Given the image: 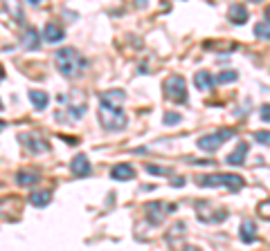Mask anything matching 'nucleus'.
Segmentation results:
<instances>
[{
  "label": "nucleus",
  "instance_id": "18",
  "mask_svg": "<svg viewBox=\"0 0 270 251\" xmlns=\"http://www.w3.org/2000/svg\"><path fill=\"white\" fill-rule=\"evenodd\" d=\"M23 47L25 50H39V34H36L34 27H27L23 34Z\"/></svg>",
  "mask_w": 270,
  "mask_h": 251
},
{
  "label": "nucleus",
  "instance_id": "24",
  "mask_svg": "<svg viewBox=\"0 0 270 251\" xmlns=\"http://www.w3.org/2000/svg\"><path fill=\"white\" fill-rule=\"evenodd\" d=\"M162 121H164V126H176V123L183 121V114H178V112H167Z\"/></svg>",
  "mask_w": 270,
  "mask_h": 251
},
{
  "label": "nucleus",
  "instance_id": "26",
  "mask_svg": "<svg viewBox=\"0 0 270 251\" xmlns=\"http://www.w3.org/2000/svg\"><path fill=\"white\" fill-rule=\"evenodd\" d=\"M147 171L151 175H171V169H162V166H155V164H147Z\"/></svg>",
  "mask_w": 270,
  "mask_h": 251
},
{
  "label": "nucleus",
  "instance_id": "14",
  "mask_svg": "<svg viewBox=\"0 0 270 251\" xmlns=\"http://www.w3.org/2000/svg\"><path fill=\"white\" fill-rule=\"evenodd\" d=\"M194 83L198 90H212V88H214V76H212L207 70H198L194 76Z\"/></svg>",
  "mask_w": 270,
  "mask_h": 251
},
{
  "label": "nucleus",
  "instance_id": "4",
  "mask_svg": "<svg viewBox=\"0 0 270 251\" xmlns=\"http://www.w3.org/2000/svg\"><path fill=\"white\" fill-rule=\"evenodd\" d=\"M162 90H164V97L174 103H187V83L180 74H174L169 76L167 81L162 83Z\"/></svg>",
  "mask_w": 270,
  "mask_h": 251
},
{
  "label": "nucleus",
  "instance_id": "20",
  "mask_svg": "<svg viewBox=\"0 0 270 251\" xmlns=\"http://www.w3.org/2000/svg\"><path fill=\"white\" fill-rule=\"evenodd\" d=\"M50 200H52L50 191H36L29 195V204H34V206H45V204H50Z\"/></svg>",
  "mask_w": 270,
  "mask_h": 251
},
{
  "label": "nucleus",
  "instance_id": "6",
  "mask_svg": "<svg viewBox=\"0 0 270 251\" xmlns=\"http://www.w3.org/2000/svg\"><path fill=\"white\" fill-rule=\"evenodd\" d=\"M144 211H147V218L151 224H162L164 218H167V213L176 211V204H167V202H149L147 206H144Z\"/></svg>",
  "mask_w": 270,
  "mask_h": 251
},
{
  "label": "nucleus",
  "instance_id": "16",
  "mask_svg": "<svg viewBox=\"0 0 270 251\" xmlns=\"http://www.w3.org/2000/svg\"><path fill=\"white\" fill-rule=\"evenodd\" d=\"M39 180H41L39 171H18V175H16V182L20 186H32Z\"/></svg>",
  "mask_w": 270,
  "mask_h": 251
},
{
  "label": "nucleus",
  "instance_id": "1",
  "mask_svg": "<svg viewBox=\"0 0 270 251\" xmlns=\"http://www.w3.org/2000/svg\"><path fill=\"white\" fill-rule=\"evenodd\" d=\"M54 63H56V70L68 78L79 76L86 67V59L75 50V47H61V50H56Z\"/></svg>",
  "mask_w": 270,
  "mask_h": 251
},
{
  "label": "nucleus",
  "instance_id": "28",
  "mask_svg": "<svg viewBox=\"0 0 270 251\" xmlns=\"http://www.w3.org/2000/svg\"><path fill=\"white\" fill-rule=\"evenodd\" d=\"M259 213H261L263 218H268V220H270V200H268V202H263L261 206H259Z\"/></svg>",
  "mask_w": 270,
  "mask_h": 251
},
{
  "label": "nucleus",
  "instance_id": "8",
  "mask_svg": "<svg viewBox=\"0 0 270 251\" xmlns=\"http://www.w3.org/2000/svg\"><path fill=\"white\" fill-rule=\"evenodd\" d=\"M63 27L61 25H56V23H48L43 27V38H45V43H59V40H63Z\"/></svg>",
  "mask_w": 270,
  "mask_h": 251
},
{
  "label": "nucleus",
  "instance_id": "25",
  "mask_svg": "<svg viewBox=\"0 0 270 251\" xmlns=\"http://www.w3.org/2000/svg\"><path fill=\"white\" fill-rule=\"evenodd\" d=\"M5 5H7V9H12V12H14V18H16V20H23V12H20V5L16 3V0H7Z\"/></svg>",
  "mask_w": 270,
  "mask_h": 251
},
{
  "label": "nucleus",
  "instance_id": "17",
  "mask_svg": "<svg viewBox=\"0 0 270 251\" xmlns=\"http://www.w3.org/2000/svg\"><path fill=\"white\" fill-rule=\"evenodd\" d=\"M68 103V110H70V114H72V119H81L86 114V103H84V99L81 101H68V99L61 97V103Z\"/></svg>",
  "mask_w": 270,
  "mask_h": 251
},
{
  "label": "nucleus",
  "instance_id": "7",
  "mask_svg": "<svg viewBox=\"0 0 270 251\" xmlns=\"http://www.w3.org/2000/svg\"><path fill=\"white\" fill-rule=\"evenodd\" d=\"M124 99H126V94H124V90H106L99 94V103H106V106H113V108H122Z\"/></svg>",
  "mask_w": 270,
  "mask_h": 251
},
{
  "label": "nucleus",
  "instance_id": "19",
  "mask_svg": "<svg viewBox=\"0 0 270 251\" xmlns=\"http://www.w3.org/2000/svg\"><path fill=\"white\" fill-rule=\"evenodd\" d=\"M29 99H32V103H34L36 110H43L45 106H48V101H50L48 94L41 92V90H29Z\"/></svg>",
  "mask_w": 270,
  "mask_h": 251
},
{
  "label": "nucleus",
  "instance_id": "29",
  "mask_svg": "<svg viewBox=\"0 0 270 251\" xmlns=\"http://www.w3.org/2000/svg\"><path fill=\"white\" fill-rule=\"evenodd\" d=\"M261 119L270 123V106H263V108H261Z\"/></svg>",
  "mask_w": 270,
  "mask_h": 251
},
{
  "label": "nucleus",
  "instance_id": "11",
  "mask_svg": "<svg viewBox=\"0 0 270 251\" xmlns=\"http://www.w3.org/2000/svg\"><path fill=\"white\" fill-rule=\"evenodd\" d=\"M111 177L113 180H119V182H128L135 177V171H133L131 164H117V166H113Z\"/></svg>",
  "mask_w": 270,
  "mask_h": 251
},
{
  "label": "nucleus",
  "instance_id": "15",
  "mask_svg": "<svg viewBox=\"0 0 270 251\" xmlns=\"http://www.w3.org/2000/svg\"><path fill=\"white\" fill-rule=\"evenodd\" d=\"M227 16H230V20L234 25H246L248 23V9L243 7V5H232Z\"/></svg>",
  "mask_w": 270,
  "mask_h": 251
},
{
  "label": "nucleus",
  "instance_id": "30",
  "mask_svg": "<svg viewBox=\"0 0 270 251\" xmlns=\"http://www.w3.org/2000/svg\"><path fill=\"white\" fill-rule=\"evenodd\" d=\"M183 184H185L183 177H176V180H174V186H183Z\"/></svg>",
  "mask_w": 270,
  "mask_h": 251
},
{
  "label": "nucleus",
  "instance_id": "27",
  "mask_svg": "<svg viewBox=\"0 0 270 251\" xmlns=\"http://www.w3.org/2000/svg\"><path fill=\"white\" fill-rule=\"evenodd\" d=\"M254 139H257L259 144L270 146V130H257V133H254Z\"/></svg>",
  "mask_w": 270,
  "mask_h": 251
},
{
  "label": "nucleus",
  "instance_id": "34",
  "mask_svg": "<svg viewBox=\"0 0 270 251\" xmlns=\"http://www.w3.org/2000/svg\"><path fill=\"white\" fill-rule=\"evenodd\" d=\"M5 128V121H0V130H3Z\"/></svg>",
  "mask_w": 270,
  "mask_h": 251
},
{
  "label": "nucleus",
  "instance_id": "3",
  "mask_svg": "<svg viewBox=\"0 0 270 251\" xmlns=\"http://www.w3.org/2000/svg\"><path fill=\"white\" fill-rule=\"evenodd\" d=\"M99 123L108 133L124 130L126 128V114H124L122 108H113V106H106V103H99Z\"/></svg>",
  "mask_w": 270,
  "mask_h": 251
},
{
  "label": "nucleus",
  "instance_id": "2",
  "mask_svg": "<svg viewBox=\"0 0 270 251\" xmlns=\"http://www.w3.org/2000/svg\"><path fill=\"white\" fill-rule=\"evenodd\" d=\"M198 186H225L232 193L243 188V177L234 175V173H216V175H198L196 177Z\"/></svg>",
  "mask_w": 270,
  "mask_h": 251
},
{
  "label": "nucleus",
  "instance_id": "32",
  "mask_svg": "<svg viewBox=\"0 0 270 251\" xmlns=\"http://www.w3.org/2000/svg\"><path fill=\"white\" fill-rule=\"evenodd\" d=\"M3 76H5V70H3V65H0V81H3Z\"/></svg>",
  "mask_w": 270,
  "mask_h": 251
},
{
  "label": "nucleus",
  "instance_id": "9",
  "mask_svg": "<svg viewBox=\"0 0 270 251\" xmlns=\"http://www.w3.org/2000/svg\"><path fill=\"white\" fill-rule=\"evenodd\" d=\"M241 240L243 244H252L254 240H257V222L254 220H243L241 222Z\"/></svg>",
  "mask_w": 270,
  "mask_h": 251
},
{
  "label": "nucleus",
  "instance_id": "12",
  "mask_svg": "<svg viewBox=\"0 0 270 251\" xmlns=\"http://www.w3.org/2000/svg\"><path fill=\"white\" fill-rule=\"evenodd\" d=\"M72 173H75L77 177H86L88 173H90V161H88L86 155H77L75 159H72Z\"/></svg>",
  "mask_w": 270,
  "mask_h": 251
},
{
  "label": "nucleus",
  "instance_id": "36",
  "mask_svg": "<svg viewBox=\"0 0 270 251\" xmlns=\"http://www.w3.org/2000/svg\"><path fill=\"white\" fill-rule=\"evenodd\" d=\"M252 3H259V0H252Z\"/></svg>",
  "mask_w": 270,
  "mask_h": 251
},
{
  "label": "nucleus",
  "instance_id": "31",
  "mask_svg": "<svg viewBox=\"0 0 270 251\" xmlns=\"http://www.w3.org/2000/svg\"><path fill=\"white\" fill-rule=\"evenodd\" d=\"M266 20H268V23H270V5H268V7H266Z\"/></svg>",
  "mask_w": 270,
  "mask_h": 251
},
{
  "label": "nucleus",
  "instance_id": "13",
  "mask_svg": "<svg viewBox=\"0 0 270 251\" xmlns=\"http://www.w3.org/2000/svg\"><path fill=\"white\" fill-rule=\"evenodd\" d=\"M246 155H248V144H246V141H241V144H239L237 148L227 155L225 161H227V164H232V166H241L243 161H246Z\"/></svg>",
  "mask_w": 270,
  "mask_h": 251
},
{
  "label": "nucleus",
  "instance_id": "23",
  "mask_svg": "<svg viewBox=\"0 0 270 251\" xmlns=\"http://www.w3.org/2000/svg\"><path fill=\"white\" fill-rule=\"evenodd\" d=\"M183 229H185V222H176V224H174V229H171L174 233H169V235H167V240H171V242H174L176 238H183V235H185Z\"/></svg>",
  "mask_w": 270,
  "mask_h": 251
},
{
  "label": "nucleus",
  "instance_id": "22",
  "mask_svg": "<svg viewBox=\"0 0 270 251\" xmlns=\"http://www.w3.org/2000/svg\"><path fill=\"white\" fill-rule=\"evenodd\" d=\"M237 78H239V74L234 70H223L216 81H219V83H232V81H237Z\"/></svg>",
  "mask_w": 270,
  "mask_h": 251
},
{
  "label": "nucleus",
  "instance_id": "33",
  "mask_svg": "<svg viewBox=\"0 0 270 251\" xmlns=\"http://www.w3.org/2000/svg\"><path fill=\"white\" fill-rule=\"evenodd\" d=\"M27 3H32V5H39V3H41V0H27Z\"/></svg>",
  "mask_w": 270,
  "mask_h": 251
},
{
  "label": "nucleus",
  "instance_id": "21",
  "mask_svg": "<svg viewBox=\"0 0 270 251\" xmlns=\"http://www.w3.org/2000/svg\"><path fill=\"white\" fill-rule=\"evenodd\" d=\"M254 34H257V38L270 40V23H268V20H263V23H257V25H254Z\"/></svg>",
  "mask_w": 270,
  "mask_h": 251
},
{
  "label": "nucleus",
  "instance_id": "5",
  "mask_svg": "<svg viewBox=\"0 0 270 251\" xmlns=\"http://www.w3.org/2000/svg\"><path fill=\"white\" fill-rule=\"evenodd\" d=\"M232 137H234V130H232V128H221V130H216V133H212V135H203L196 144H198V148L205 150V153H214V150H219L223 146V141H227Z\"/></svg>",
  "mask_w": 270,
  "mask_h": 251
},
{
  "label": "nucleus",
  "instance_id": "10",
  "mask_svg": "<svg viewBox=\"0 0 270 251\" xmlns=\"http://www.w3.org/2000/svg\"><path fill=\"white\" fill-rule=\"evenodd\" d=\"M20 141H23L32 153H45V150H48V144L41 137H36V135H20Z\"/></svg>",
  "mask_w": 270,
  "mask_h": 251
},
{
  "label": "nucleus",
  "instance_id": "35",
  "mask_svg": "<svg viewBox=\"0 0 270 251\" xmlns=\"http://www.w3.org/2000/svg\"><path fill=\"white\" fill-rule=\"evenodd\" d=\"M0 110H3V101H0Z\"/></svg>",
  "mask_w": 270,
  "mask_h": 251
}]
</instances>
